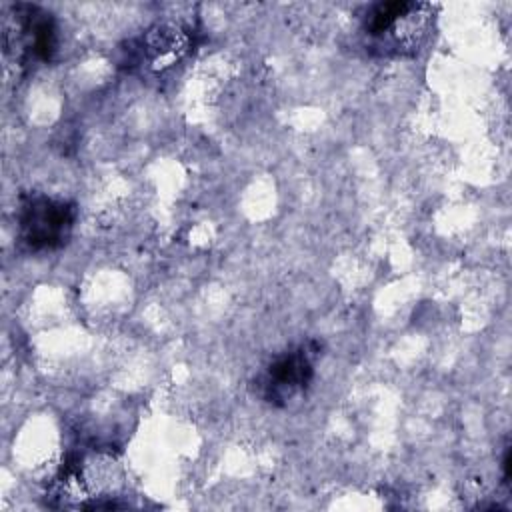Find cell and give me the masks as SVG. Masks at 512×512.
Masks as SVG:
<instances>
[{
  "label": "cell",
  "instance_id": "7a4b0ae2",
  "mask_svg": "<svg viewBox=\"0 0 512 512\" xmlns=\"http://www.w3.org/2000/svg\"><path fill=\"white\" fill-rule=\"evenodd\" d=\"M76 206L62 198L30 194L22 198L18 210L20 238L32 250H56L72 234Z\"/></svg>",
  "mask_w": 512,
  "mask_h": 512
},
{
  "label": "cell",
  "instance_id": "277c9868",
  "mask_svg": "<svg viewBox=\"0 0 512 512\" xmlns=\"http://www.w3.org/2000/svg\"><path fill=\"white\" fill-rule=\"evenodd\" d=\"M14 16V46H20L24 56L50 60L56 48V28L50 14L34 6H16Z\"/></svg>",
  "mask_w": 512,
  "mask_h": 512
},
{
  "label": "cell",
  "instance_id": "6da1fadb",
  "mask_svg": "<svg viewBox=\"0 0 512 512\" xmlns=\"http://www.w3.org/2000/svg\"><path fill=\"white\" fill-rule=\"evenodd\" d=\"M430 22V4L378 2L364 18V32L382 54H414L426 40Z\"/></svg>",
  "mask_w": 512,
  "mask_h": 512
},
{
  "label": "cell",
  "instance_id": "3957f363",
  "mask_svg": "<svg viewBox=\"0 0 512 512\" xmlns=\"http://www.w3.org/2000/svg\"><path fill=\"white\" fill-rule=\"evenodd\" d=\"M318 356L320 344L312 340L276 356L254 380L256 394L272 406H286L310 386Z\"/></svg>",
  "mask_w": 512,
  "mask_h": 512
}]
</instances>
